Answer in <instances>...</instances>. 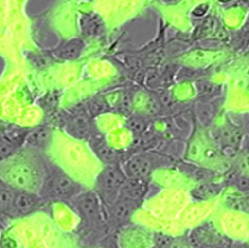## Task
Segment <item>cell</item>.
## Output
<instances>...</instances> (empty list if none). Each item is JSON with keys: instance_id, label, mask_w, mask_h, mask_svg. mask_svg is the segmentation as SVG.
Listing matches in <instances>:
<instances>
[{"instance_id": "6", "label": "cell", "mask_w": 249, "mask_h": 248, "mask_svg": "<svg viewBox=\"0 0 249 248\" xmlns=\"http://www.w3.org/2000/svg\"><path fill=\"white\" fill-rule=\"evenodd\" d=\"M97 153H99L100 157L105 161V162H112V161L116 158V153H115V151L111 150L110 147L105 146V145H104V146H100L99 149H97Z\"/></svg>"}, {"instance_id": "19", "label": "cell", "mask_w": 249, "mask_h": 248, "mask_svg": "<svg viewBox=\"0 0 249 248\" xmlns=\"http://www.w3.org/2000/svg\"><path fill=\"white\" fill-rule=\"evenodd\" d=\"M242 248H248V247H242Z\"/></svg>"}, {"instance_id": "13", "label": "cell", "mask_w": 249, "mask_h": 248, "mask_svg": "<svg viewBox=\"0 0 249 248\" xmlns=\"http://www.w3.org/2000/svg\"><path fill=\"white\" fill-rule=\"evenodd\" d=\"M77 54H79V49L75 48H68L66 50H64L61 53L60 57H66V59H72V57H76Z\"/></svg>"}, {"instance_id": "1", "label": "cell", "mask_w": 249, "mask_h": 248, "mask_svg": "<svg viewBox=\"0 0 249 248\" xmlns=\"http://www.w3.org/2000/svg\"><path fill=\"white\" fill-rule=\"evenodd\" d=\"M102 183L107 190H115L124 183V176L116 169H107L102 175Z\"/></svg>"}, {"instance_id": "3", "label": "cell", "mask_w": 249, "mask_h": 248, "mask_svg": "<svg viewBox=\"0 0 249 248\" xmlns=\"http://www.w3.org/2000/svg\"><path fill=\"white\" fill-rule=\"evenodd\" d=\"M15 207L19 212H29L35 205L34 198L29 195H19L17 198H15L14 202Z\"/></svg>"}, {"instance_id": "4", "label": "cell", "mask_w": 249, "mask_h": 248, "mask_svg": "<svg viewBox=\"0 0 249 248\" xmlns=\"http://www.w3.org/2000/svg\"><path fill=\"white\" fill-rule=\"evenodd\" d=\"M30 176L31 172L26 167H20V169H17L13 172V180L17 183H19L20 186H25L26 183H28L29 178H30Z\"/></svg>"}, {"instance_id": "14", "label": "cell", "mask_w": 249, "mask_h": 248, "mask_svg": "<svg viewBox=\"0 0 249 248\" xmlns=\"http://www.w3.org/2000/svg\"><path fill=\"white\" fill-rule=\"evenodd\" d=\"M130 126L132 127L133 130L136 131H141L142 129H143V124H142L141 121H139V120H132V121L130 122Z\"/></svg>"}, {"instance_id": "17", "label": "cell", "mask_w": 249, "mask_h": 248, "mask_svg": "<svg viewBox=\"0 0 249 248\" xmlns=\"http://www.w3.org/2000/svg\"><path fill=\"white\" fill-rule=\"evenodd\" d=\"M239 186H241V189H243V190L249 189V180H248V178H244V180H242L241 182H239Z\"/></svg>"}, {"instance_id": "16", "label": "cell", "mask_w": 249, "mask_h": 248, "mask_svg": "<svg viewBox=\"0 0 249 248\" xmlns=\"http://www.w3.org/2000/svg\"><path fill=\"white\" fill-rule=\"evenodd\" d=\"M12 146L8 144H1L0 145V153H12Z\"/></svg>"}, {"instance_id": "5", "label": "cell", "mask_w": 249, "mask_h": 248, "mask_svg": "<svg viewBox=\"0 0 249 248\" xmlns=\"http://www.w3.org/2000/svg\"><path fill=\"white\" fill-rule=\"evenodd\" d=\"M74 190V183L68 177H61L56 182V192L59 195H68Z\"/></svg>"}, {"instance_id": "8", "label": "cell", "mask_w": 249, "mask_h": 248, "mask_svg": "<svg viewBox=\"0 0 249 248\" xmlns=\"http://www.w3.org/2000/svg\"><path fill=\"white\" fill-rule=\"evenodd\" d=\"M142 183H140V182H131V183H128L127 185V187H126V191L128 192V193H131V195H141L142 193V191H143V186H141Z\"/></svg>"}, {"instance_id": "10", "label": "cell", "mask_w": 249, "mask_h": 248, "mask_svg": "<svg viewBox=\"0 0 249 248\" xmlns=\"http://www.w3.org/2000/svg\"><path fill=\"white\" fill-rule=\"evenodd\" d=\"M46 138H48V133L44 130H37L30 135V140L33 142H35V144H37V142L45 141Z\"/></svg>"}, {"instance_id": "18", "label": "cell", "mask_w": 249, "mask_h": 248, "mask_svg": "<svg viewBox=\"0 0 249 248\" xmlns=\"http://www.w3.org/2000/svg\"><path fill=\"white\" fill-rule=\"evenodd\" d=\"M70 155H71V157L74 158L75 161H79V156H77L76 151H74V150H72V151H70Z\"/></svg>"}, {"instance_id": "15", "label": "cell", "mask_w": 249, "mask_h": 248, "mask_svg": "<svg viewBox=\"0 0 249 248\" xmlns=\"http://www.w3.org/2000/svg\"><path fill=\"white\" fill-rule=\"evenodd\" d=\"M239 166H241L242 170H248V171H249V155L242 158Z\"/></svg>"}, {"instance_id": "12", "label": "cell", "mask_w": 249, "mask_h": 248, "mask_svg": "<svg viewBox=\"0 0 249 248\" xmlns=\"http://www.w3.org/2000/svg\"><path fill=\"white\" fill-rule=\"evenodd\" d=\"M131 213V209L126 203H120L119 206L116 207V216L120 218L127 217L128 214Z\"/></svg>"}, {"instance_id": "9", "label": "cell", "mask_w": 249, "mask_h": 248, "mask_svg": "<svg viewBox=\"0 0 249 248\" xmlns=\"http://www.w3.org/2000/svg\"><path fill=\"white\" fill-rule=\"evenodd\" d=\"M82 207H84V210H85V212L89 216H92V217L96 216V212H95V201L91 197H88L84 201V206Z\"/></svg>"}, {"instance_id": "7", "label": "cell", "mask_w": 249, "mask_h": 248, "mask_svg": "<svg viewBox=\"0 0 249 248\" xmlns=\"http://www.w3.org/2000/svg\"><path fill=\"white\" fill-rule=\"evenodd\" d=\"M12 200H13L12 192L0 191V212L8 209L9 205L12 203Z\"/></svg>"}, {"instance_id": "2", "label": "cell", "mask_w": 249, "mask_h": 248, "mask_svg": "<svg viewBox=\"0 0 249 248\" xmlns=\"http://www.w3.org/2000/svg\"><path fill=\"white\" fill-rule=\"evenodd\" d=\"M150 162L143 158H135L130 162V172L133 176H146L150 172Z\"/></svg>"}, {"instance_id": "11", "label": "cell", "mask_w": 249, "mask_h": 248, "mask_svg": "<svg viewBox=\"0 0 249 248\" xmlns=\"http://www.w3.org/2000/svg\"><path fill=\"white\" fill-rule=\"evenodd\" d=\"M74 125L75 130L80 134L85 133V131L88 130V120H86L85 117H77L76 120H75Z\"/></svg>"}]
</instances>
